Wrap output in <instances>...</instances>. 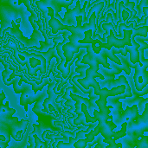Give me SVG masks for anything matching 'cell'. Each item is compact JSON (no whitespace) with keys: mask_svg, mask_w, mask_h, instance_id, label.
<instances>
[{"mask_svg":"<svg viewBox=\"0 0 148 148\" xmlns=\"http://www.w3.org/2000/svg\"><path fill=\"white\" fill-rule=\"evenodd\" d=\"M36 5H40V6H43V7H51L56 14V17L58 18L61 22H62V19L60 16H59V12L62 10V8L64 7L66 8V10H69V6L72 4V3L70 1H66V0H40L37 1Z\"/></svg>","mask_w":148,"mask_h":148,"instance_id":"obj_12","label":"cell"},{"mask_svg":"<svg viewBox=\"0 0 148 148\" xmlns=\"http://www.w3.org/2000/svg\"><path fill=\"white\" fill-rule=\"evenodd\" d=\"M82 113L85 114V117H86V122L87 123H95L97 121L96 118L94 116V117H91L89 115V113H88V107L85 103H82Z\"/></svg>","mask_w":148,"mask_h":148,"instance_id":"obj_14","label":"cell"},{"mask_svg":"<svg viewBox=\"0 0 148 148\" xmlns=\"http://www.w3.org/2000/svg\"><path fill=\"white\" fill-rule=\"evenodd\" d=\"M83 21H84V18L82 16H79L77 18V25L76 26L65 25L58 18L55 17V16H51L50 21L48 22L49 26H50L52 28V33L53 34L57 33L59 30H68L69 32H71V35L68 36L69 42H66L63 45V47H62L63 55L66 57V62L64 63L65 77H64L63 81L62 80V82L58 85V87H57L58 90L65 83V82L67 81V77L69 75H70V74L68 73L67 69H66L68 64L74 58L75 55L79 53L81 48H87V46H88V43H86V44L79 43L80 40L85 38V31L88 30V29H92L94 30L93 31V38H95V36H96V25L98 24L97 23V15H96V12L93 11L92 15L90 16V17L88 19V22L84 23L83 25H82Z\"/></svg>","mask_w":148,"mask_h":148,"instance_id":"obj_1","label":"cell"},{"mask_svg":"<svg viewBox=\"0 0 148 148\" xmlns=\"http://www.w3.org/2000/svg\"><path fill=\"white\" fill-rule=\"evenodd\" d=\"M69 96H70V98H71L73 101H75L76 102V103H75V114L78 115V117L75 118V119L74 120V125L78 126V125L83 124V125L86 126V127L92 126V125H91L92 123H90L89 125L86 123V119H85L86 117H85V114H84L82 113V103H85V104L87 105V107H88V111H89L90 113L92 112V110H91V101H90V100H89L88 98L82 97V96H81L80 95H76V94L74 95V94H72V93L69 94Z\"/></svg>","mask_w":148,"mask_h":148,"instance_id":"obj_8","label":"cell"},{"mask_svg":"<svg viewBox=\"0 0 148 148\" xmlns=\"http://www.w3.org/2000/svg\"><path fill=\"white\" fill-rule=\"evenodd\" d=\"M110 65L112 67V69H108L104 67L100 68V69H99V71L104 75L106 80H114V76L122 71H125L127 75H130V74L132 72L131 68L124 62H122V64H118V63H115L114 62L111 61Z\"/></svg>","mask_w":148,"mask_h":148,"instance_id":"obj_10","label":"cell"},{"mask_svg":"<svg viewBox=\"0 0 148 148\" xmlns=\"http://www.w3.org/2000/svg\"><path fill=\"white\" fill-rule=\"evenodd\" d=\"M66 1H70V0H66Z\"/></svg>","mask_w":148,"mask_h":148,"instance_id":"obj_23","label":"cell"},{"mask_svg":"<svg viewBox=\"0 0 148 148\" xmlns=\"http://www.w3.org/2000/svg\"><path fill=\"white\" fill-rule=\"evenodd\" d=\"M135 41H136L137 42H139V43L140 44V47H141V48H143L145 50L148 49V43H147L145 41H143V40H142L140 37H137V36H136V39H135Z\"/></svg>","mask_w":148,"mask_h":148,"instance_id":"obj_18","label":"cell"},{"mask_svg":"<svg viewBox=\"0 0 148 148\" xmlns=\"http://www.w3.org/2000/svg\"><path fill=\"white\" fill-rule=\"evenodd\" d=\"M144 7H148V0H141L139 6L137 7V10H138V14L139 16L141 15V13L143 12V8Z\"/></svg>","mask_w":148,"mask_h":148,"instance_id":"obj_16","label":"cell"},{"mask_svg":"<svg viewBox=\"0 0 148 148\" xmlns=\"http://www.w3.org/2000/svg\"><path fill=\"white\" fill-rule=\"evenodd\" d=\"M124 49L126 53H129V59L133 64H135L138 62L140 64H143L140 62V53L139 50V47L134 46V45H132V46L126 45Z\"/></svg>","mask_w":148,"mask_h":148,"instance_id":"obj_13","label":"cell"},{"mask_svg":"<svg viewBox=\"0 0 148 148\" xmlns=\"http://www.w3.org/2000/svg\"><path fill=\"white\" fill-rule=\"evenodd\" d=\"M133 34V29H123V37L122 38H119L116 37L114 35V29H110L109 30V35L107 36L108 42L107 43H104L103 42H101V40L95 39V44H98L100 48L103 49H108L109 50L112 49L113 47H115L117 49H124L126 45L128 46H132V42H131V36Z\"/></svg>","mask_w":148,"mask_h":148,"instance_id":"obj_5","label":"cell"},{"mask_svg":"<svg viewBox=\"0 0 148 148\" xmlns=\"http://www.w3.org/2000/svg\"><path fill=\"white\" fill-rule=\"evenodd\" d=\"M148 132V102L145 106V109L140 114L138 120L127 121V136L123 137V141L129 144L130 147H136L138 139L144 136V133Z\"/></svg>","mask_w":148,"mask_h":148,"instance_id":"obj_3","label":"cell"},{"mask_svg":"<svg viewBox=\"0 0 148 148\" xmlns=\"http://www.w3.org/2000/svg\"><path fill=\"white\" fill-rule=\"evenodd\" d=\"M94 1H95V0H92V2H94ZM108 3H110V1H109V0H108ZM88 5H89V4H88Z\"/></svg>","mask_w":148,"mask_h":148,"instance_id":"obj_22","label":"cell"},{"mask_svg":"<svg viewBox=\"0 0 148 148\" xmlns=\"http://www.w3.org/2000/svg\"><path fill=\"white\" fill-rule=\"evenodd\" d=\"M105 147V142H102V144H100V145H96L95 147L98 148V147Z\"/></svg>","mask_w":148,"mask_h":148,"instance_id":"obj_20","label":"cell"},{"mask_svg":"<svg viewBox=\"0 0 148 148\" xmlns=\"http://www.w3.org/2000/svg\"><path fill=\"white\" fill-rule=\"evenodd\" d=\"M92 0H86L82 5V7H81V2L78 0L75 3H76V5L74 9L72 10H67L64 17L62 19V23L65 25H72V26H76L77 25V18L79 16H82L84 18L83 23H86V20H87V14H86V7L87 4H90Z\"/></svg>","mask_w":148,"mask_h":148,"instance_id":"obj_7","label":"cell"},{"mask_svg":"<svg viewBox=\"0 0 148 148\" xmlns=\"http://www.w3.org/2000/svg\"><path fill=\"white\" fill-rule=\"evenodd\" d=\"M148 102V98L147 99H143L139 104H138V108H139V112L140 113V114H142L143 113V111H144V109H145V106H146V104Z\"/></svg>","mask_w":148,"mask_h":148,"instance_id":"obj_17","label":"cell"},{"mask_svg":"<svg viewBox=\"0 0 148 148\" xmlns=\"http://www.w3.org/2000/svg\"><path fill=\"white\" fill-rule=\"evenodd\" d=\"M139 113L140 112H139L138 105H133L132 107L127 106L126 110L114 116V122L117 126L119 125L121 126V124L125 121H136L140 116Z\"/></svg>","mask_w":148,"mask_h":148,"instance_id":"obj_9","label":"cell"},{"mask_svg":"<svg viewBox=\"0 0 148 148\" xmlns=\"http://www.w3.org/2000/svg\"><path fill=\"white\" fill-rule=\"evenodd\" d=\"M87 53L82 57V64H88L89 66H99V64H101L104 68L110 69V64L108 62V58H109L111 61L114 62L118 64H122L120 57H117L115 56L114 47L112 48L111 50L103 48L99 53H96L94 51L92 45L90 43H88L87 46Z\"/></svg>","mask_w":148,"mask_h":148,"instance_id":"obj_2","label":"cell"},{"mask_svg":"<svg viewBox=\"0 0 148 148\" xmlns=\"http://www.w3.org/2000/svg\"><path fill=\"white\" fill-rule=\"evenodd\" d=\"M34 138H35V141H36V147H39L40 146H42V143H41V141L39 140V139L37 138V136L35 134L34 135Z\"/></svg>","mask_w":148,"mask_h":148,"instance_id":"obj_19","label":"cell"},{"mask_svg":"<svg viewBox=\"0 0 148 148\" xmlns=\"http://www.w3.org/2000/svg\"><path fill=\"white\" fill-rule=\"evenodd\" d=\"M100 68L99 66H90L86 70V76L84 78L77 79V82L81 84L86 90H88L91 87L94 88V92L95 95L99 96V94L101 92V85L99 82L95 81V77H99L100 79L103 80L105 79L104 75L101 73H99Z\"/></svg>","mask_w":148,"mask_h":148,"instance_id":"obj_6","label":"cell"},{"mask_svg":"<svg viewBox=\"0 0 148 148\" xmlns=\"http://www.w3.org/2000/svg\"><path fill=\"white\" fill-rule=\"evenodd\" d=\"M136 147L138 148H148V136L144 135L141 140H138L136 142Z\"/></svg>","mask_w":148,"mask_h":148,"instance_id":"obj_15","label":"cell"},{"mask_svg":"<svg viewBox=\"0 0 148 148\" xmlns=\"http://www.w3.org/2000/svg\"><path fill=\"white\" fill-rule=\"evenodd\" d=\"M145 57H146V58H148V49H146V51H145Z\"/></svg>","mask_w":148,"mask_h":148,"instance_id":"obj_21","label":"cell"},{"mask_svg":"<svg viewBox=\"0 0 148 148\" xmlns=\"http://www.w3.org/2000/svg\"><path fill=\"white\" fill-rule=\"evenodd\" d=\"M120 59L121 62H124L127 64L131 69H135V72L134 74V85L139 92L142 91L148 84V58H147V61L143 62V64H140L139 62L133 64L129 59V56H123L121 55Z\"/></svg>","mask_w":148,"mask_h":148,"instance_id":"obj_4","label":"cell"},{"mask_svg":"<svg viewBox=\"0 0 148 148\" xmlns=\"http://www.w3.org/2000/svg\"><path fill=\"white\" fill-rule=\"evenodd\" d=\"M127 86L126 85H120L118 87L112 88L111 89H108V88L104 87L103 88L101 89V92L99 94L100 99L96 100V104L98 107L101 106H106L108 104V98L110 96H115L119 95H122L126 92Z\"/></svg>","mask_w":148,"mask_h":148,"instance_id":"obj_11","label":"cell"}]
</instances>
